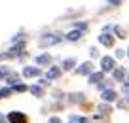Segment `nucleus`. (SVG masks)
Here are the masks:
<instances>
[{"label": "nucleus", "mask_w": 129, "mask_h": 123, "mask_svg": "<svg viewBox=\"0 0 129 123\" xmlns=\"http://www.w3.org/2000/svg\"><path fill=\"white\" fill-rule=\"evenodd\" d=\"M10 121L12 123H27V117L23 114H19V112H12L10 114Z\"/></svg>", "instance_id": "f257e3e1"}, {"label": "nucleus", "mask_w": 129, "mask_h": 123, "mask_svg": "<svg viewBox=\"0 0 129 123\" xmlns=\"http://www.w3.org/2000/svg\"><path fill=\"white\" fill-rule=\"evenodd\" d=\"M101 66H103V70H105V72L112 70V68H114V59H112V57H105V59L101 61Z\"/></svg>", "instance_id": "f03ea898"}, {"label": "nucleus", "mask_w": 129, "mask_h": 123, "mask_svg": "<svg viewBox=\"0 0 129 123\" xmlns=\"http://www.w3.org/2000/svg\"><path fill=\"white\" fill-rule=\"evenodd\" d=\"M59 40H61L59 36H46V38L40 40V44H42V46H51V44H57Z\"/></svg>", "instance_id": "7ed1b4c3"}, {"label": "nucleus", "mask_w": 129, "mask_h": 123, "mask_svg": "<svg viewBox=\"0 0 129 123\" xmlns=\"http://www.w3.org/2000/svg\"><path fill=\"white\" fill-rule=\"evenodd\" d=\"M99 40H101L103 46H112L114 44V38L110 34H101V36H99Z\"/></svg>", "instance_id": "20e7f679"}, {"label": "nucleus", "mask_w": 129, "mask_h": 123, "mask_svg": "<svg viewBox=\"0 0 129 123\" xmlns=\"http://www.w3.org/2000/svg\"><path fill=\"white\" fill-rule=\"evenodd\" d=\"M91 70H93V64L91 63H84L80 68H78V74H89Z\"/></svg>", "instance_id": "39448f33"}, {"label": "nucleus", "mask_w": 129, "mask_h": 123, "mask_svg": "<svg viewBox=\"0 0 129 123\" xmlns=\"http://www.w3.org/2000/svg\"><path fill=\"white\" fill-rule=\"evenodd\" d=\"M103 78H105L103 72H95V74L89 76V81H91V84H99V81H103Z\"/></svg>", "instance_id": "423d86ee"}, {"label": "nucleus", "mask_w": 129, "mask_h": 123, "mask_svg": "<svg viewBox=\"0 0 129 123\" xmlns=\"http://www.w3.org/2000/svg\"><path fill=\"white\" fill-rule=\"evenodd\" d=\"M103 99L105 100H114L116 99V93H114L112 89H105V91H103Z\"/></svg>", "instance_id": "0eeeda50"}, {"label": "nucleus", "mask_w": 129, "mask_h": 123, "mask_svg": "<svg viewBox=\"0 0 129 123\" xmlns=\"http://www.w3.org/2000/svg\"><path fill=\"white\" fill-rule=\"evenodd\" d=\"M61 74V68H57V66H53L51 70L48 72V79H53V78H57V76Z\"/></svg>", "instance_id": "6e6552de"}, {"label": "nucleus", "mask_w": 129, "mask_h": 123, "mask_svg": "<svg viewBox=\"0 0 129 123\" xmlns=\"http://www.w3.org/2000/svg\"><path fill=\"white\" fill-rule=\"evenodd\" d=\"M123 76H125L123 68H116V70H114V79H118V81H121V79H123Z\"/></svg>", "instance_id": "1a4fd4ad"}, {"label": "nucleus", "mask_w": 129, "mask_h": 123, "mask_svg": "<svg viewBox=\"0 0 129 123\" xmlns=\"http://www.w3.org/2000/svg\"><path fill=\"white\" fill-rule=\"evenodd\" d=\"M38 74H40V70H38V68H30V66L25 68V76H38Z\"/></svg>", "instance_id": "9d476101"}, {"label": "nucleus", "mask_w": 129, "mask_h": 123, "mask_svg": "<svg viewBox=\"0 0 129 123\" xmlns=\"http://www.w3.org/2000/svg\"><path fill=\"white\" fill-rule=\"evenodd\" d=\"M30 93H32V95H36V97H42V95H44V89L38 87V85H34V87H30Z\"/></svg>", "instance_id": "9b49d317"}, {"label": "nucleus", "mask_w": 129, "mask_h": 123, "mask_svg": "<svg viewBox=\"0 0 129 123\" xmlns=\"http://www.w3.org/2000/svg\"><path fill=\"white\" fill-rule=\"evenodd\" d=\"M84 100V95L82 93H76V95H70V102H82Z\"/></svg>", "instance_id": "f8f14e48"}, {"label": "nucleus", "mask_w": 129, "mask_h": 123, "mask_svg": "<svg viewBox=\"0 0 129 123\" xmlns=\"http://www.w3.org/2000/svg\"><path fill=\"white\" fill-rule=\"evenodd\" d=\"M99 112H101V114H110L112 108H110L108 104H101V106H99Z\"/></svg>", "instance_id": "ddd939ff"}, {"label": "nucleus", "mask_w": 129, "mask_h": 123, "mask_svg": "<svg viewBox=\"0 0 129 123\" xmlns=\"http://www.w3.org/2000/svg\"><path fill=\"white\" fill-rule=\"evenodd\" d=\"M72 66H74V59H67V61L63 63V68H64V70H70Z\"/></svg>", "instance_id": "4468645a"}, {"label": "nucleus", "mask_w": 129, "mask_h": 123, "mask_svg": "<svg viewBox=\"0 0 129 123\" xmlns=\"http://www.w3.org/2000/svg\"><path fill=\"white\" fill-rule=\"evenodd\" d=\"M36 61H38L40 64H48V63H49V55H40Z\"/></svg>", "instance_id": "2eb2a0df"}, {"label": "nucleus", "mask_w": 129, "mask_h": 123, "mask_svg": "<svg viewBox=\"0 0 129 123\" xmlns=\"http://www.w3.org/2000/svg\"><path fill=\"white\" fill-rule=\"evenodd\" d=\"M80 36H82L80 32H70V34L67 36V38H69V40H78V38H80Z\"/></svg>", "instance_id": "dca6fc26"}, {"label": "nucleus", "mask_w": 129, "mask_h": 123, "mask_svg": "<svg viewBox=\"0 0 129 123\" xmlns=\"http://www.w3.org/2000/svg\"><path fill=\"white\" fill-rule=\"evenodd\" d=\"M116 34L120 36V38H125V30H123L121 27H116Z\"/></svg>", "instance_id": "f3484780"}, {"label": "nucleus", "mask_w": 129, "mask_h": 123, "mask_svg": "<svg viewBox=\"0 0 129 123\" xmlns=\"http://www.w3.org/2000/svg\"><path fill=\"white\" fill-rule=\"evenodd\" d=\"M25 89H27V87H25V85H23V84H19V85H15V91H25Z\"/></svg>", "instance_id": "a211bd4d"}, {"label": "nucleus", "mask_w": 129, "mask_h": 123, "mask_svg": "<svg viewBox=\"0 0 129 123\" xmlns=\"http://www.w3.org/2000/svg\"><path fill=\"white\" fill-rule=\"evenodd\" d=\"M49 123H61V119L59 117H51V119H49Z\"/></svg>", "instance_id": "6ab92c4d"}, {"label": "nucleus", "mask_w": 129, "mask_h": 123, "mask_svg": "<svg viewBox=\"0 0 129 123\" xmlns=\"http://www.w3.org/2000/svg\"><path fill=\"white\" fill-rule=\"evenodd\" d=\"M0 123H6V117H2V115H0Z\"/></svg>", "instance_id": "aec40b11"}]
</instances>
